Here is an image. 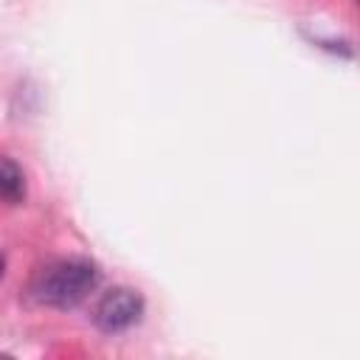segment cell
I'll list each match as a JSON object with an SVG mask.
<instances>
[{
    "label": "cell",
    "mask_w": 360,
    "mask_h": 360,
    "mask_svg": "<svg viewBox=\"0 0 360 360\" xmlns=\"http://www.w3.org/2000/svg\"><path fill=\"white\" fill-rule=\"evenodd\" d=\"M98 287V267L90 259H62L42 267L31 284V295L56 309L82 304Z\"/></svg>",
    "instance_id": "1"
},
{
    "label": "cell",
    "mask_w": 360,
    "mask_h": 360,
    "mask_svg": "<svg viewBox=\"0 0 360 360\" xmlns=\"http://www.w3.org/2000/svg\"><path fill=\"white\" fill-rule=\"evenodd\" d=\"M143 315V298L138 295V290L129 287H112L101 295V301L96 304V326L101 332H124L132 323H138Z\"/></svg>",
    "instance_id": "2"
},
{
    "label": "cell",
    "mask_w": 360,
    "mask_h": 360,
    "mask_svg": "<svg viewBox=\"0 0 360 360\" xmlns=\"http://www.w3.org/2000/svg\"><path fill=\"white\" fill-rule=\"evenodd\" d=\"M25 194V177L22 169L11 160L0 155V200L3 202H20Z\"/></svg>",
    "instance_id": "3"
},
{
    "label": "cell",
    "mask_w": 360,
    "mask_h": 360,
    "mask_svg": "<svg viewBox=\"0 0 360 360\" xmlns=\"http://www.w3.org/2000/svg\"><path fill=\"white\" fill-rule=\"evenodd\" d=\"M3 264H6V259H3V253H0V276H3Z\"/></svg>",
    "instance_id": "4"
}]
</instances>
